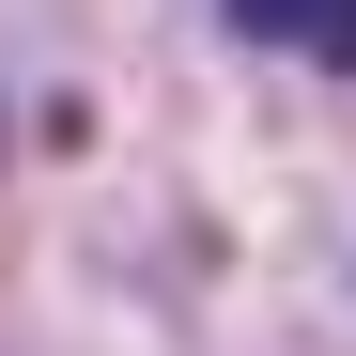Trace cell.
Here are the masks:
<instances>
[{
  "label": "cell",
  "instance_id": "cell-1",
  "mask_svg": "<svg viewBox=\"0 0 356 356\" xmlns=\"http://www.w3.org/2000/svg\"><path fill=\"white\" fill-rule=\"evenodd\" d=\"M217 16L264 47H310V63H356V0H217Z\"/></svg>",
  "mask_w": 356,
  "mask_h": 356
}]
</instances>
